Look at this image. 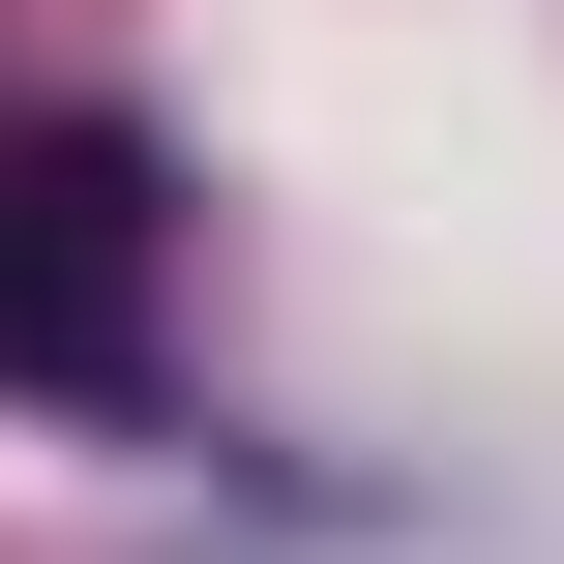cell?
Instances as JSON below:
<instances>
[{"label":"cell","instance_id":"obj_1","mask_svg":"<svg viewBox=\"0 0 564 564\" xmlns=\"http://www.w3.org/2000/svg\"><path fill=\"white\" fill-rule=\"evenodd\" d=\"M0 357L30 387H149V149L119 119L0 149Z\"/></svg>","mask_w":564,"mask_h":564}]
</instances>
